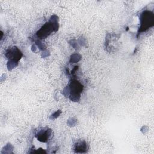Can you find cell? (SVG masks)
I'll use <instances>...</instances> for the list:
<instances>
[{"mask_svg":"<svg viewBox=\"0 0 154 154\" xmlns=\"http://www.w3.org/2000/svg\"><path fill=\"white\" fill-rule=\"evenodd\" d=\"M153 14L149 11H145L143 13L141 17L140 32L146 31L153 25L154 23Z\"/></svg>","mask_w":154,"mask_h":154,"instance_id":"obj_1","label":"cell"},{"mask_svg":"<svg viewBox=\"0 0 154 154\" xmlns=\"http://www.w3.org/2000/svg\"><path fill=\"white\" fill-rule=\"evenodd\" d=\"M54 26L50 23H46L37 32V36L39 37H45L49 35L53 30Z\"/></svg>","mask_w":154,"mask_h":154,"instance_id":"obj_2","label":"cell"},{"mask_svg":"<svg viewBox=\"0 0 154 154\" xmlns=\"http://www.w3.org/2000/svg\"><path fill=\"white\" fill-rule=\"evenodd\" d=\"M82 86L77 81L73 82L71 84V94L73 96V97L79 96V93L82 91Z\"/></svg>","mask_w":154,"mask_h":154,"instance_id":"obj_3","label":"cell"},{"mask_svg":"<svg viewBox=\"0 0 154 154\" xmlns=\"http://www.w3.org/2000/svg\"><path fill=\"white\" fill-rule=\"evenodd\" d=\"M50 135L51 134L50 132H49V131H43L42 130L38 133V140L42 142H46L48 140V138H49Z\"/></svg>","mask_w":154,"mask_h":154,"instance_id":"obj_4","label":"cell"},{"mask_svg":"<svg viewBox=\"0 0 154 154\" xmlns=\"http://www.w3.org/2000/svg\"><path fill=\"white\" fill-rule=\"evenodd\" d=\"M87 149V145H86V143L83 141V142H80V143H78L75 147V150L76 152H81V153H83L85 152L84 150Z\"/></svg>","mask_w":154,"mask_h":154,"instance_id":"obj_5","label":"cell"}]
</instances>
